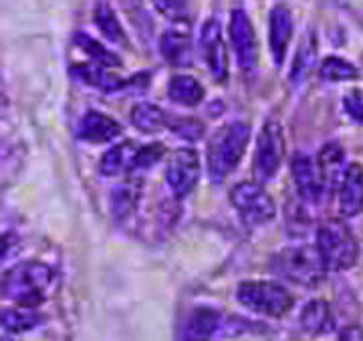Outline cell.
I'll return each instance as SVG.
<instances>
[{
  "mask_svg": "<svg viewBox=\"0 0 363 341\" xmlns=\"http://www.w3.org/2000/svg\"><path fill=\"white\" fill-rule=\"evenodd\" d=\"M291 172L297 184L298 196L307 204H317L323 194V180L321 174L315 168L313 160L305 154H297L291 162Z\"/></svg>",
  "mask_w": 363,
  "mask_h": 341,
  "instance_id": "cell-11",
  "label": "cell"
},
{
  "mask_svg": "<svg viewBox=\"0 0 363 341\" xmlns=\"http://www.w3.org/2000/svg\"><path fill=\"white\" fill-rule=\"evenodd\" d=\"M285 154V142L281 125L274 121H267V125L260 130L257 152H255V178L257 182L264 184L279 172Z\"/></svg>",
  "mask_w": 363,
  "mask_h": 341,
  "instance_id": "cell-7",
  "label": "cell"
},
{
  "mask_svg": "<svg viewBox=\"0 0 363 341\" xmlns=\"http://www.w3.org/2000/svg\"><path fill=\"white\" fill-rule=\"evenodd\" d=\"M4 341H11V340H4Z\"/></svg>",
  "mask_w": 363,
  "mask_h": 341,
  "instance_id": "cell-34",
  "label": "cell"
},
{
  "mask_svg": "<svg viewBox=\"0 0 363 341\" xmlns=\"http://www.w3.org/2000/svg\"><path fill=\"white\" fill-rule=\"evenodd\" d=\"M315 59H317V43H315L313 35H307V39L298 47L295 63H293V73H291L293 81H301L309 73V69L315 65Z\"/></svg>",
  "mask_w": 363,
  "mask_h": 341,
  "instance_id": "cell-27",
  "label": "cell"
},
{
  "mask_svg": "<svg viewBox=\"0 0 363 341\" xmlns=\"http://www.w3.org/2000/svg\"><path fill=\"white\" fill-rule=\"evenodd\" d=\"M160 51L172 65H188L192 57V40H190L188 30L172 28L168 33H164L160 40Z\"/></svg>",
  "mask_w": 363,
  "mask_h": 341,
  "instance_id": "cell-18",
  "label": "cell"
},
{
  "mask_svg": "<svg viewBox=\"0 0 363 341\" xmlns=\"http://www.w3.org/2000/svg\"><path fill=\"white\" fill-rule=\"evenodd\" d=\"M343 107L353 121L363 123V89H353L347 93L343 99Z\"/></svg>",
  "mask_w": 363,
  "mask_h": 341,
  "instance_id": "cell-32",
  "label": "cell"
},
{
  "mask_svg": "<svg viewBox=\"0 0 363 341\" xmlns=\"http://www.w3.org/2000/svg\"><path fill=\"white\" fill-rule=\"evenodd\" d=\"M200 178V157L192 147L176 150L168 160L166 180L172 192L178 198L188 196L198 184Z\"/></svg>",
  "mask_w": 363,
  "mask_h": 341,
  "instance_id": "cell-8",
  "label": "cell"
},
{
  "mask_svg": "<svg viewBox=\"0 0 363 341\" xmlns=\"http://www.w3.org/2000/svg\"><path fill=\"white\" fill-rule=\"evenodd\" d=\"M75 45H77L81 51L87 52L97 65H104V67L121 65V61H119V57H117V55H113L109 49H105L101 43H97L95 39H91L89 35L77 33V35H75Z\"/></svg>",
  "mask_w": 363,
  "mask_h": 341,
  "instance_id": "cell-26",
  "label": "cell"
},
{
  "mask_svg": "<svg viewBox=\"0 0 363 341\" xmlns=\"http://www.w3.org/2000/svg\"><path fill=\"white\" fill-rule=\"evenodd\" d=\"M293 37V16L285 6H277L271 13V30H269V40H271L272 59L277 65L283 63L286 55V47Z\"/></svg>",
  "mask_w": 363,
  "mask_h": 341,
  "instance_id": "cell-16",
  "label": "cell"
},
{
  "mask_svg": "<svg viewBox=\"0 0 363 341\" xmlns=\"http://www.w3.org/2000/svg\"><path fill=\"white\" fill-rule=\"evenodd\" d=\"M319 75L325 81H350V79L357 77V69L351 65L350 61H345V59L327 57L321 63Z\"/></svg>",
  "mask_w": 363,
  "mask_h": 341,
  "instance_id": "cell-28",
  "label": "cell"
},
{
  "mask_svg": "<svg viewBox=\"0 0 363 341\" xmlns=\"http://www.w3.org/2000/svg\"><path fill=\"white\" fill-rule=\"evenodd\" d=\"M168 95L169 99L176 101V104L194 107L204 99V87L190 75H176L169 81Z\"/></svg>",
  "mask_w": 363,
  "mask_h": 341,
  "instance_id": "cell-21",
  "label": "cell"
},
{
  "mask_svg": "<svg viewBox=\"0 0 363 341\" xmlns=\"http://www.w3.org/2000/svg\"><path fill=\"white\" fill-rule=\"evenodd\" d=\"M339 341H363V328L359 325H347L339 333Z\"/></svg>",
  "mask_w": 363,
  "mask_h": 341,
  "instance_id": "cell-33",
  "label": "cell"
},
{
  "mask_svg": "<svg viewBox=\"0 0 363 341\" xmlns=\"http://www.w3.org/2000/svg\"><path fill=\"white\" fill-rule=\"evenodd\" d=\"M73 75L83 81L85 85H91L95 89L101 91H117L121 87H125V81L119 79L117 75H111L104 69V65H75L73 67Z\"/></svg>",
  "mask_w": 363,
  "mask_h": 341,
  "instance_id": "cell-20",
  "label": "cell"
},
{
  "mask_svg": "<svg viewBox=\"0 0 363 341\" xmlns=\"http://www.w3.org/2000/svg\"><path fill=\"white\" fill-rule=\"evenodd\" d=\"M52 283L51 267L45 262H21L13 267L2 279V293L6 299L21 307H37L45 299L47 289Z\"/></svg>",
  "mask_w": 363,
  "mask_h": 341,
  "instance_id": "cell-1",
  "label": "cell"
},
{
  "mask_svg": "<svg viewBox=\"0 0 363 341\" xmlns=\"http://www.w3.org/2000/svg\"><path fill=\"white\" fill-rule=\"evenodd\" d=\"M140 192H142V184L138 180H125V182H121L111 190L109 204H111V214L116 216V220L128 218L131 212L135 210Z\"/></svg>",
  "mask_w": 363,
  "mask_h": 341,
  "instance_id": "cell-19",
  "label": "cell"
},
{
  "mask_svg": "<svg viewBox=\"0 0 363 341\" xmlns=\"http://www.w3.org/2000/svg\"><path fill=\"white\" fill-rule=\"evenodd\" d=\"M220 328V313L210 307H198L186 319L182 341H210Z\"/></svg>",
  "mask_w": 363,
  "mask_h": 341,
  "instance_id": "cell-14",
  "label": "cell"
},
{
  "mask_svg": "<svg viewBox=\"0 0 363 341\" xmlns=\"http://www.w3.org/2000/svg\"><path fill=\"white\" fill-rule=\"evenodd\" d=\"M317 249L321 252V259H323L327 271L351 269L359 255L355 236L351 235L350 228L341 220H327L319 226Z\"/></svg>",
  "mask_w": 363,
  "mask_h": 341,
  "instance_id": "cell-3",
  "label": "cell"
},
{
  "mask_svg": "<svg viewBox=\"0 0 363 341\" xmlns=\"http://www.w3.org/2000/svg\"><path fill=\"white\" fill-rule=\"evenodd\" d=\"M274 273L303 287H315L323 281L325 267L317 247H289L272 259Z\"/></svg>",
  "mask_w": 363,
  "mask_h": 341,
  "instance_id": "cell-2",
  "label": "cell"
},
{
  "mask_svg": "<svg viewBox=\"0 0 363 341\" xmlns=\"http://www.w3.org/2000/svg\"><path fill=\"white\" fill-rule=\"evenodd\" d=\"M363 210V168L350 164L339 186V212L343 218H353Z\"/></svg>",
  "mask_w": 363,
  "mask_h": 341,
  "instance_id": "cell-12",
  "label": "cell"
},
{
  "mask_svg": "<svg viewBox=\"0 0 363 341\" xmlns=\"http://www.w3.org/2000/svg\"><path fill=\"white\" fill-rule=\"evenodd\" d=\"M168 116L154 104H138L131 109V123L145 133L168 128Z\"/></svg>",
  "mask_w": 363,
  "mask_h": 341,
  "instance_id": "cell-22",
  "label": "cell"
},
{
  "mask_svg": "<svg viewBox=\"0 0 363 341\" xmlns=\"http://www.w3.org/2000/svg\"><path fill=\"white\" fill-rule=\"evenodd\" d=\"M301 328L313 335H323L335 329V319L331 313V307L325 301H309L301 311Z\"/></svg>",
  "mask_w": 363,
  "mask_h": 341,
  "instance_id": "cell-17",
  "label": "cell"
},
{
  "mask_svg": "<svg viewBox=\"0 0 363 341\" xmlns=\"http://www.w3.org/2000/svg\"><path fill=\"white\" fill-rule=\"evenodd\" d=\"M236 297L247 309L269 317H281L293 307V295L274 281H247L240 283Z\"/></svg>",
  "mask_w": 363,
  "mask_h": 341,
  "instance_id": "cell-4",
  "label": "cell"
},
{
  "mask_svg": "<svg viewBox=\"0 0 363 341\" xmlns=\"http://www.w3.org/2000/svg\"><path fill=\"white\" fill-rule=\"evenodd\" d=\"M40 323V315L30 307L23 309H4L2 311V328L11 333H25L28 329L37 328Z\"/></svg>",
  "mask_w": 363,
  "mask_h": 341,
  "instance_id": "cell-24",
  "label": "cell"
},
{
  "mask_svg": "<svg viewBox=\"0 0 363 341\" xmlns=\"http://www.w3.org/2000/svg\"><path fill=\"white\" fill-rule=\"evenodd\" d=\"M230 202L247 224H264L277 214L272 198L260 188V184H236L230 192Z\"/></svg>",
  "mask_w": 363,
  "mask_h": 341,
  "instance_id": "cell-6",
  "label": "cell"
},
{
  "mask_svg": "<svg viewBox=\"0 0 363 341\" xmlns=\"http://www.w3.org/2000/svg\"><path fill=\"white\" fill-rule=\"evenodd\" d=\"M95 25L97 28L104 33L105 39H109L111 43H119V45H123L125 43V33H123V26L119 25V21H117L116 13L107 6V4H99L97 9H95Z\"/></svg>",
  "mask_w": 363,
  "mask_h": 341,
  "instance_id": "cell-25",
  "label": "cell"
},
{
  "mask_svg": "<svg viewBox=\"0 0 363 341\" xmlns=\"http://www.w3.org/2000/svg\"><path fill=\"white\" fill-rule=\"evenodd\" d=\"M164 156V145L162 144H150L143 145L140 150H135L133 154V162H131V170H145L156 166L157 162Z\"/></svg>",
  "mask_w": 363,
  "mask_h": 341,
  "instance_id": "cell-30",
  "label": "cell"
},
{
  "mask_svg": "<svg viewBox=\"0 0 363 341\" xmlns=\"http://www.w3.org/2000/svg\"><path fill=\"white\" fill-rule=\"evenodd\" d=\"M250 138V128L247 123H234L222 133L220 138L210 145V174L216 182L224 180L226 174L236 168L245 154Z\"/></svg>",
  "mask_w": 363,
  "mask_h": 341,
  "instance_id": "cell-5",
  "label": "cell"
},
{
  "mask_svg": "<svg viewBox=\"0 0 363 341\" xmlns=\"http://www.w3.org/2000/svg\"><path fill=\"white\" fill-rule=\"evenodd\" d=\"M200 47L204 52L208 69L212 73V77L216 81H226L228 75V55H226V45L222 40V30L218 21H208L206 25L202 26L200 33Z\"/></svg>",
  "mask_w": 363,
  "mask_h": 341,
  "instance_id": "cell-10",
  "label": "cell"
},
{
  "mask_svg": "<svg viewBox=\"0 0 363 341\" xmlns=\"http://www.w3.org/2000/svg\"><path fill=\"white\" fill-rule=\"evenodd\" d=\"M133 145L130 142L116 145L111 150H107L99 162V170L104 176H117L119 172L125 170V166L133 162Z\"/></svg>",
  "mask_w": 363,
  "mask_h": 341,
  "instance_id": "cell-23",
  "label": "cell"
},
{
  "mask_svg": "<svg viewBox=\"0 0 363 341\" xmlns=\"http://www.w3.org/2000/svg\"><path fill=\"white\" fill-rule=\"evenodd\" d=\"M77 133L79 138L85 140V142L105 144V142L116 140L117 135L121 133V125L117 123L116 119L109 118V116H104L99 111H89L81 119Z\"/></svg>",
  "mask_w": 363,
  "mask_h": 341,
  "instance_id": "cell-13",
  "label": "cell"
},
{
  "mask_svg": "<svg viewBox=\"0 0 363 341\" xmlns=\"http://www.w3.org/2000/svg\"><path fill=\"white\" fill-rule=\"evenodd\" d=\"M230 40L240 69L252 71L257 65V37L245 11H234L230 16Z\"/></svg>",
  "mask_w": 363,
  "mask_h": 341,
  "instance_id": "cell-9",
  "label": "cell"
},
{
  "mask_svg": "<svg viewBox=\"0 0 363 341\" xmlns=\"http://www.w3.org/2000/svg\"><path fill=\"white\" fill-rule=\"evenodd\" d=\"M345 164V152L339 144H327L319 152V174L323 180V188L327 192H333L337 186L343 182V176L347 168H343Z\"/></svg>",
  "mask_w": 363,
  "mask_h": 341,
  "instance_id": "cell-15",
  "label": "cell"
},
{
  "mask_svg": "<svg viewBox=\"0 0 363 341\" xmlns=\"http://www.w3.org/2000/svg\"><path fill=\"white\" fill-rule=\"evenodd\" d=\"M168 128L174 131L178 138L190 140V142H196V140H200V138L204 135V123L192 118L168 119Z\"/></svg>",
  "mask_w": 363,
  "mask_h": 341,
  "instance_id": "cell-29",
  "label": "cell"
},
{
  "mask_svg": "<svg viewBox=\"0 0 363 341\" xmlns=\"http://www.w3.org/2000/svg\"><path fill=\"white\" fill-rule=\"evenodd\" d=\"M154 6L160 14L169 21H186L188 16V0H154Z\"/></svg>",
  "mask_w": 363,
  "mask_h": 341,
  "instance_id": "cell-31",
  "label": "cell"
}]
</instances>
